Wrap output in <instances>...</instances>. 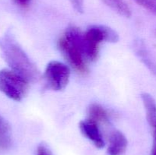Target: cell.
Masks as SVG:
<instances>
[{"mask_svg":"<svg viewBox=\"0 0 156 155\" xmlns=\"http://www.w3.org/2000/svg\"><path fill=\"white\" fill-rule=\"evenodd\" d=\"M58 47L78 72L81 74L88 72L83 46V33L79 28L76 27L67 28L63 36L58 41Z\"/></svg>","mask_w":156,"mask_h":155,"instance_id":"7a4b0ae2","label":"cell"},{"mask_svg":"<svg viewBox=\"0 0 156 155\" xmlns=\"http://www.w3.org/2000/svg\"><path fill=\"white\" fill-rule=\"evenodd\" d=\"M137 4L156 15V0H134Z\"/></svg>","mask_w":156,"mask_h":155,"instance_id":"4fadbf2b","label":"cell"},{"mask_svg":"<svg viewBox=\"0 0 156 155\" xmlns=\"http://www.w3.org/2000/svg\"><path fill=\"white\" fill-rule=\"evenodd\" d=\"M136 52L140 60L149 68L151 72L156 75V61L151 56L145 46L141 43H138L136 46Z\"/></svg>","mask_w":156,"mask_h":155,"instance_id":"30bf717a","label":"cell"},{"mask_svg":"<svg viewBox=\"0 0 156 155\" xmlns=\"http://www.w3.org/2000/svg\"><path fill=\"white\" fill-rule=\"evenodd\" d=\"M127 147V139L120 131L115 130L110 135L108 155H122Z\"/></svg>","mask_w":156,"mask_h":155,"instance_id":"52a82bcc","label":"cell"},{"mask_svg":"<svg viewBox=\"0 0 156 155\" xmlns=\"http://www.w3.org/2000/svg\"><path fill=\"white\" fill-rule=\"evenodd\" d=\"M88 119L95 122H105L108 121V112L103 106L98 103H93L88 107Z\"/></svg>","mask_w":156,"mask_h":155,"instance_id":"8fae6325","label":"cell"},{"mask_svg":"<svg viewBox=\"0 0 156 155\" xmlns=\"http://www.w3.org/2000/svg\"><path fill=\"white\" fill-rule=\"evenodd\" d=\"M12 144V131L9 123L0 115V150H8Z\"/></svg>","mask_w":156,"mask_h":155,"instance_id":"9c48e42d","label":"cell"},{"mask_svg":"<svg viewBox=\"0 0 156 155\" xmlns=\"http://www.w3.org/2000/svg\"><path fill=\"white\" fill-rule=\"evenodd\" d=\"M98 123L91 119L83 120L79 123V128L85 137L94 144L98 148H102L105 146L103 137L98 126Z\"/></svg>","mask_w":156,"mask_h":155,"instance_id":"8992f818","label":"cell"},{"mask_svg":"<svg viewBox=\"0 0 156 155\" xmlns=\"http://www.w3.org/2000/svg\"><path fill=\"white\" fill-rule=\"evenodd\" d=\"M37 155H53V153L47 145L41 144L37 149Z\"/></svg>","mask_w":156,"mask_h":155,"instance_id":"5bb4252c","label":"cell"},{"mask_svg":"<svg viewBox=\"0 0 156 155\" xmlns=\"http://www.w3.org/2000/svg\"><path fill=\"white\" fill-rule=\"evenodd\" d=\"M155 33H156V31H155Z\"/></svg>","mask_w":156,"mask_h":155,"instance_id":"ac0fdd59","label":"cell"},{"mask_svg":"<svg viewBox=\"0 0 156 155\" xmlns=\"http://www.w3.org/2000/svg\"><path fill=\"white\" fill-rule=\"evenodd\" d=\"M153 135H154V140H153V147H152V155H156V128L153 129Z\"/></svg>","mask_w":156,"mask_h":155,"instance_id":"2e32d148","label":"cell"},{"mask_svg":"<svg viewBox=\"0 0 156 155\" xmlns=\"http://www.w3.org/2000/svg\"><path fill=\"white\" fill-rule=\"evenodd\" d=\"M0 50L12 70L16 71L28 81L38 80L40 73L25 52L10 32L0 37Z\"/></svg>","mask_w":156,"mask_h":155,"instance_id":"6da1fadb","label":"cell"},{"mask_svg":"<svg viewBox=\"0 0 156 155\" xmlns=\"http://www.w3.org/2000/svg\"><path fill=\"white\" fill-rule=\"evenodd\" d=\"M142 100L146 112V117L152 129L156 128V103L153 97L147 93L141 95Z\"/></svg>","mask_w":156,"mask_h":155,"instance_id":"ba28073f","label":"cell"},{"mask_svg":"<svg viewBox=\"0 0 156 155\" xmlns=\"http://www.w3.org/2000/svg\"><path fill=\"white\" fill-rule=\"evenodd\" d=\"M103 2L119 15H123L126 18L130 17V9L123 0H103Z\"/></svg>","mask_w":156,"mask_h":155,"instance_id":"7c38bea8","label":"cell"},{"mask_svg":"<svg viewBox=\"0 0 156 155\" xmlns=\"http://www.w3.org/2000/svg\"><path fill=\"white\" fill-rule=\"evenodd\" d=\"M70 78V69L59 61L49 62L44 72L46 86L52 91H62L67 86Z\"/></svg>","mask_w":156,"mask_h":155,"instance_id":"5b68a950","label":"cell"},{"mask_svg":"<svg viewBox=\"0 0 156 155\" xmlns=\"http://www.w3.org/2000/svg\"><path fill=\"white\" fill-rule=\"evenodd\" d=\"M28 81L13 70L0 71V91L12 100L20 101L28 90Z\"/></svg>","mask_w":156,"mask_h":155,"instance_id":"277c9868","label":"cell"},{"mask_svg":"<svg viewBox=\"0 0 156 155\" xmlns=\"http://www.w3.org/2000/svg\"><path fill=\"white\" fill-rule=\"evenodd\" d=\"M20 5L23 6V7H26V6L28 5L29 2L30 0H15Z\"/></svg>","mask_w":156,"mask_h":155,"instance_id":"e0dca14e","label":"cell"},{"mask_svg":"<svg viewBox=\"0 0 156 155\" xmlns=\"http://www.w3.org/2000/svg\"><path fill=\"white\" fill-rule=\"evenodd\" d=\"M119 40L117 32L105 25H92L83 33V46L85 56L95 60L99 53V46L104 41L115 43Z\"/></svg>","mask_w":156,"mask_h":155,"instance_id":"3957f363","label":"cell"},{"mask_svg":"<svg viewBox=\"0 0 156 155\" xmlns=\"http://www.w3.org/2000/svg\"><path fill=\"white\" fill-rule=\"evenodd\" d=\"M75 9L78 12H83V0H72Z\"/></svg>","mask_w":156,"mask_h":155,"instance_id":"9a60e30c","label":"cell"}]
</instances>
